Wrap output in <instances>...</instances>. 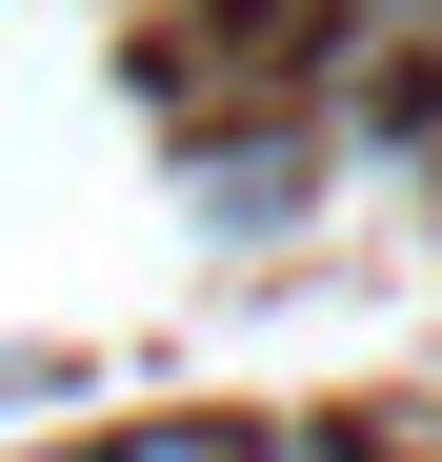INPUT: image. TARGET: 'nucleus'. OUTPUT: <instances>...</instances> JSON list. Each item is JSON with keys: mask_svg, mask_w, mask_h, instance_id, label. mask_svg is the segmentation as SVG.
Segmentation results:
<instances>
[{"mask_svg": "<svg viewBox=\"0 0 442 462\" xmlns=\"http://www.w3.org/2000/svg\"><path fill=\"white\" fill-rule=\"evenodd\" d=\"M121 462H242V442H221V422H141Z\"/></svg>", "mask_w": 442, "mask_h": 462, "instance_id": "f257e3e1", "label": "nucleus"}]
</instances>
